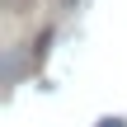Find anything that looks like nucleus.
Segmentation results:
<instances>
[{
    "mask_svg": "<svg viewBox=\"0 0 127 127\" xmlns=\"http://www.w3.org/2000/svg\"><path fill=\"white\" fill-rule=\"evenodd\" d=\"M57 9H75V0H57Z\"/></svg>",
    "mask_w": 127,
    "mask_h": 127,
    "instance_id": "1",
    "label": "nucleus"
}]
</instances>
